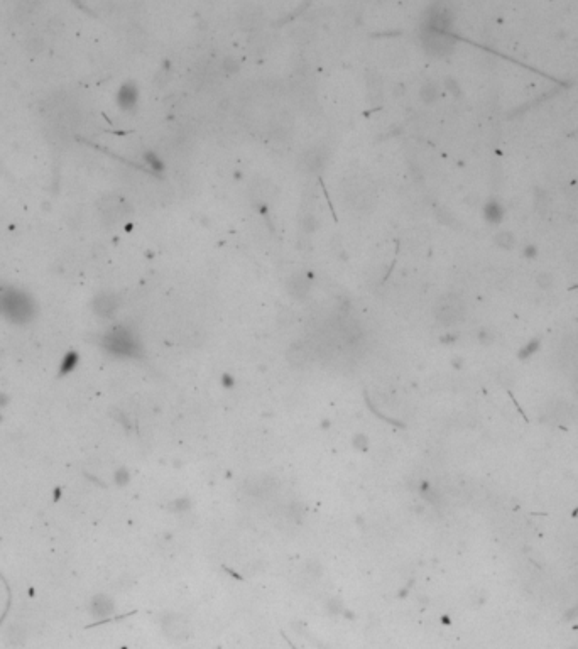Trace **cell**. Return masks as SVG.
<instances>
[{"instance_id":"obj_1","label":"cell","mask_w":578,"mask_h":649,"mask_svg":"<svg viewBox=\"0 0 578 649\" xmlns=\"http://www.w3.org/2000/svg\"><path fill=\"white\" fill-rule=\"evenodd\" d=\"M0 314L14 324H26L36 316V303L26 291L0 286Z\"/></svg>"},{"instance_id":"obj_2","label":"cell","mask_w":578,"mask_h":649,"mask_svg":"<svg viewBox=\"0 0 578 649\" xmlns=\"http://www.w3.org/2000/svg\"><path fill=\"white\" fill-rule=\"evenodd\" d=\"M103 347L108 354L117 357H132L137 350V340L126 327H113L105 333Z\"/></svg>"},{"instance_id":"obj_3","label":"cell","mask_w":578,"mask_h":649,"mask_svg":"<svg viewBox=\"0 0 578 649\" xmlns=\"http://www.w3.org/2000/svg\"><path fill=\"white\" fill-rule=\"evenodd\" d=\"M139 98H141V93H139V88L134 81H126L122 86L119 88L117 96H115V101L122 110L126 112H131L134 110L139 103Z\"/></svg>"},{"instance_id":"obj_4","label":"cell","mask_w":578,"mask_h":649,"mask_svg":"<svg viewBox=\"0 0 578 649\" xmlns=\"http://www.w3.org/2000/svg\"><path fill=\"white\" fill-rule=\"evenodd\" d=\"M93 308H95V313L100 314V316H110V314L115 313V308H117V301H115V298H113L112 294L103 293V294H100V296H96V298H95Z\"/></svg>"},{"instance_id":"obj_5","label":"cell","mask_w":578,"mask_h":649,"mask_svg":"<svg viewBox=\"0 0 578 649\" xmlns=\"http://www.w3.org/2000/svg\"><path fill=\"white\" fill-rule=\"evenodd\" d=\"M112 604H110V600H107L105 597H95L93 600L90 602V614L93 615V617H96V619H103V617H108L110 614H112Z\"/></svg>"},{"instance_id":"obj_6","label":"cell","mask_w":578,"mask_h":649,"mask_svg":"<svg viewBox=\"0 0 578 649\" xmlns=\"http://www.w3.org/2000/svg\"><path fill=\"white\" fill-rule=\"evenodd\" d=\"M80 365V355L75 350H69L64 354V357L59 362V377H64V375H69L71 372H75L76 367Z\"/></svg>"},{"instance_id":"obj_7","label":"cell","mask_w":578,"mask_h":649,"mask_svg":"<svg viewBox=\"0 0 578 649\" xmlns=\"http://www.w3.org/2000/svg\"><path fill=\"white\" fill-rule=\"evenodd\" d=\"M142 161H144V164L156 174H163L166 171V162L163 161V157L154 151H146L144 154H142Z\"/></svg>"},{"instance_id":"obj_8","label":"cell","mask_w":578,"mask_h":649,"mask_svg":"<svg viewBox=\"0 0 578 649\" xmlns=\"http://www.w3.org/2000/svg\"><path fill=\"white\" fill-rule=\"evenodd\" d=\"M436 88H434L433 85H424L423 88H421V98L424 100V101H431V100H434V96H436Z\"/></svg>"},{"instance_id":"obj_9","label":"cell","mask_w":578,"mask_h":649,"mask_svg":"<svg viewBox=\"0 0 578 649\" xmlns=\"http://www.w3.org/2000/svg\"><path fill=\"white\" fill-rule=\"evenodd\" d=\"M538 347H539V344L538 342H531V344L528 345V347H524V350H522V354H521V357L524 359V357H529V355H533L536 350H538Z\"/></svg>"},{"instance_id":"obj_10","label":"cell","mask_w":578,"mask_h":649,"mask_svg":"<svg viewBox=\"0 0 578 649\" xmlns=\"http://www.w3.org/2000/svg\"><path fill=\"white\" fill-rule=\"evenodd\" d=\"M9 402H11V397H9V394L0 391V407H7Z\"/></svg>"},{"instance_id":"obj_11","label":"cell","mask_w":578,"mask_h":649,"mask_svg":"<svg viewBox=\"0 0 578 649\" xmlns=\"http://www.w3.org/2000/svg\"><path fill=\"white\" fill-rule=\"evenodd\" d=\"M314 225H316V222H314V219H311V217H306V219H304V227L308 229V232H313Z\"/></svg>"}]
</instances>
